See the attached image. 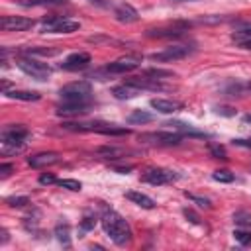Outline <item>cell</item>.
<instances>
[{
  "label": "cell",
  "mask_w": 251,
  "mask_h": 251,
  "mask_svg": "<svg viewBox=\"0 0 251 251\" xmlns=\"http://www.w3.org/2000/svg\"><path fill=\"white\" fill-rule=\"evenodd\" d=\"M100 224H102L104 233H106L116 245H127V243L131 241V227H129V224H127L118 212L106 210V212L102 214Z\"/></svg>",
  "instance_id": "obj_1"
},
{
  "label": "cell",
  "mask_w": 251,
  "mask_h": 251,
  "mask_svg": "<svg viewBox=\"0 0 251 251\" xmlns=\"http://www.w3.org/2000/svg\"><path fill=\"white\" fill-rule=\"evenodd\" d=\"M59 96L63 102L71 104H92V86L86 80H75L65 84L59 90Z\"/></svg>",
  "instance_id": "obj_2"
},
{
  "label": "cell",
  "mask_w": 251,
  "mask_h": 251,
  "mask_svg": "<svg viewBox=\"0 0 251 251\" xmlns=\"http://www.w3.org/2000/svg\"><path fill=\"white\" fill-rule=\"evenodd\" d=\"M29 137V129L22 124H10L2 129L0 133V139H2V147H4V153H16L24 147L25 139Z\"/></svg>",
  "instance_id": "obj_3"
},
{
  "label": "cell",
  "mask_w": 251,
  "mask_h": 251,
  "mask_svg": "<svg viewBox=\"0 0 251 251\" xmlns=\"http://www.w3.org/2000/svg\"><path fill=\"white\" fill-rule=\"evenodd\" d=\"M80 29V22L67 16H47L41 20V33H73Z\"/></svg>",
  "instance_id": "obj_4"
},
{
  "label": "cell",
  "mask_w": 251,
  "mask_h": 251,
  "mask_svg": "<svg viewBox=\"0 0 251 251\" xmlns=\"http://www.w3.org/2000/svg\"><path fill=\"white\" fill-rule=\"evenodd\" d=\"M16 65H18L20 71H24L25 75H29L35 80H47L51 76V73H53L47 63H41V61L33 59L31 55H20L16 59Z\"/></svg>",
  "instance_id": "obj_5"
},
{
  "label": "cell",
  "mask_w": 251,
  "mask_h": 251,
  "mask_svg": "<svg viewBox=\"0 0 251 251\" xmlns=\"http://www.w3.org/2000/svg\"><path fill=\"white\" fill-rule=\"evenodd\" d=\"M65 129H71V131H96V133H102V135H127L129 129L127 127H118L114 124H106V122H90V124H63Z\"/></svg>",
  "instance_id": "obj_6"
},
{
  "label": "cell",
  "mask_w": 251,
  "mask_h": 251,
  "mask_svg": "<svg viewBox=\"0 0 251 251\" xmlns=\"http://www.w3.org/2000/svg\"><path fill=\"white\" fill-rule=\"evenodd\" d=\"M180 175L176 171H171V169H163V167H151L147 169L143 175H141V180L143 182H149L153 186H161V184H169V182H175L178 180Z\"/></svg>",
  "instance_id": "obj_7"
},
{
  "label": "cell",
  "mask_w": 251,
  "mask_h": 251,
  "mask_svg": "<svg viewBox=\"0 0 251 251\" xmlns=\"http://www.w3.org/2000/svg\"><path fill=\"white\" fill-rule=\"evenodd\" d=\"M192 53V47L188 45H171V47H165L161 51H155L149 55L151 61H157V63H171V61H178V59H184Z\"/></svg>",
  "instance_id": "obj_8"
},
{
  "label": "cell",
  "mask_w": 251,
  "mask_h": 251,
  "mask_svg": "<svg viewBox=\"0 0 251 251\" xmlns=\"http://www.w3.org/2000/svg\"><path fill=\"white\" fill-rule=\"evenodd\" d=\"M182 133L178 131H151V133H143L139 135V141L143 143H151V145H176L182 141Z\"/></svg>",
  "instance_id": "obj_9"
},
{
  "label": "cell",
  "mask_w": 251,
  "mask_h": 251,
  "mask_svg": "<svg viewBox=\"0 0 251 251\" xmlns=\"http://www.w3.org/2000/svg\"><path fill=\"white\" fill-rule=\"evenodd\" d=\"M141 65V57L137 55H127V57H122V59H116L112 63H108L102 73H108V75H124V73H129L133 69H137Z\"/></svg>",
  "instance_id": "obj_10"
},
{
  "label": "cell",
  "mask_w": 251,
  "mask_h": 251,
  "mask_svg": "<svg viewBox=\"0 0 251 251\" xmlns=\"http://www.w3.org/2000/svg\"><path fill=\"white\" fill-rule=\"evenodd\" d=\"M33 25L35 22L24 16H4L0 20V27L4 31H25V29H31Z\"/></svg>",
  "instance_id": "obj_11"
},
{
  "label": "cell",
  "mask_w": 251,
  "mask_h": 251,
  "mask_svg": "<svg viewBox=\"0 0 251 251\" xmlns=\"http://www.w3.org/2000/svg\"><path fill=\"white\" fill-rule=\"evenodd\" d=\"M188 29V24L184 22H176L165 27H155V29H147V37H180L184 35V31Z\"/></svg>",
  "instance_id": "obj_12"
},
{
  "label": "cell",
  "mask_w": 251,
  "mask_h": 251,
  "mask_svg": "<svg viewBox=\"0 0 251 251\" xmlns=\"http://www.w3.org/2000/svg\"><path fill=\"white\" fill-rule=\"evenodd\" d=\"M88 65H90V55L88 53H73L61 63V69H65V71H82Z\"/></svg>",
  "instance_id": "obj_13"
},
{
  "label": "cell",
  "mask_w": 251,
  "mask_h": 251,
  "mask_svg": "<svg viewBox=\"0 0 251 251\" xmlns=\"http://www.w3.org/2000/svg\"><path fill=\"white\" fill-rule=\"evenodd\" d=\"M59 153L55 151H45V153H35L31 157H27V165L33 167V169H41V167H49V165H55L59 163Z\"/></svg>",
  "instance_id": "obj_14"
},
{
  "label": "cell",
  "mask_w": 251,
  "mask_h": 251,
  "mask_svg": "<svg viewBox=\"0 0 251 251\" xmlns=\"http://www.w3.org/2000/svg\"><path fill=\"white\" fill-rule=\"evenodd\" d=\"M114 16L120 24H135L139 20V12L131 6V4H118L116 10H114Z\"/></svg>",
  "instance_id": "obj_15"
},
{
  "label": "cell",
  "mask_w": 251,
  "mask_h": 251,
  "mask_svg": "<svg viewBox=\"0 0 251 251\" xmlns=\"http://www.w3.org/2000/svg\"><path fill=\"white\" fill-rule=\"evenodd\" d=\"M92 104H71V102H63L57 106V116H82L90 110Z\"/></svg>",
  "instance_id": "obj_16"
},
{
  "label": "cell",
  "mask_w": 251,
  "mask_h": 251,
  "mask_svg": "<svg viewBox=\"0 0 251 251\" xmlns=\"http://www.w3.org/2000/svg\"><path fill=\"white\" fill-rule=\"evenodd\" d=\"M112 94L118 98V100H129V98H135L141 94V88L129 84V82H124V84H118L112 88Z\"/></svg>",
  "instance_id": "obj_17"
},
{
  "label": "cell",
  "mask_w": 251,
  "mask_h": 251,
  "mask_svg": "<svg viewBox=\"0 0 251 251\" xmlns=\"http://www.w3.org/2000/svg\"><path fill=\"white\" fill-rule=\"evenodd\" d=\"M149 104H151V108H155L159 114H173V112H176V110L180 108L178 102L167 100V98H153Z\"/></svg>",
  "instance_id": "obj_18"
},
{
  "label": "cell",
  "mask_w": 251,
  "mask_h": 251,
  "mask_svg": "<svg viewBox=\"0 0 251 251\" xmlns=\"http://www.w3.org/2000/svg\"><path fill=\"white\" fill-rule=\"evenodd\" d=\"M126 198H127V200H131L133 204H137V206L145 208V210H153V208H155V200H153V198H149V196H147V194H143V192L129 190V192H126Z\"/></svg>",
  "instance_id": "obj_19"
},
{
  "label": "cell",
  "mask_w": 251,
  "mask_h": 251,
  "mask_svg": "<svg viewBox=\"0 0 251 251\" xmlns=\"http://www.w3.org/2000/svg\"><path fill=\"white\" fill-rule=\"evenodd\" d=\"M6 94V98H12V100H24V102H37L39 98H41V94L39 92H35V90H6L4 92Z\"/></svg>",
  "instance_id": "obj_20"
},
{
  "label": "cell",
  "mask_w": 251,
  "mask_h": 251,
  "mask_svg": "<svg viewBox=\"0 0 251 251\" xmlns=\"http://www.w3.org/2000/svg\"><path fill=\"white\" fill-rule=\"evenodd\" d=\"M167 126H171L175 131H178V133H182V135H192V137H208L204 131L194 129L190 124H184V122H171V124H167Z\"/></svg>",
  "instance_id": "obj_21"
},
{
  "label": "cell",
  "mask_w": 251,
  "mask_h": 251,
  "mask_svg": "<svg viewBox=\"0 0 251 251\" xmlns=\"http://www.w3.org/2000/svg\"><path fill=\"white\" fill-rule=\"evenodd\" d=\"M55 237H57L59 243H63L65 247H69L71 245V226L67 222H59L55 226Z\"/></svg>",
  "instance_id": "obj_22"
},
{
  "label": "cell",
  "mask_w": 251,
  "mask_h": 251,
  "mask_svg": "<svg viewBox=\"0 0 251 251\" xmlns=\"http://www.w3.org/2000/svg\"><path fill=\"white\" fill-rule=\"evenodd\" d=\"M153 114L145 112V110H133L129 116H127V124H147V122H153Z\"/></svg>",
  "instance_id": "obj_23"
},
{
  "label": "cell",
  "mask_w": 251,
  "mask_h": 251,
  "mask_svg": "<svg viewBox=\"0 0 251 251\" xmlns=\"http://www.w3.org/2000/svg\"><path fill=\"white\" fill-rule=\"evenodd\" d=\"M98 155H102L104 159H122L124 155H127V149H118V147H100L96 151Z\"/></svg>",
  "instance_id": "obj_24"
},
{
  "label": "cell",
  "mask_w": 251,
  "mask_h": 251,
  "mask_svg": "<svg viewBox=\"0 0 251 251\" xmlns=\"http://www.w3.org/2000/svg\"><path fill=\"white\" fill-rule=\"evenodd\" d=\"M67 0H18L20 6H25V8H33V6H59V4H65Z\"/></svg>",
  "instance_id": "obj_25"
},
{
  "label": "cell",
  "mask_w": 251,
  "mask_h": 251,
  "mask_svg": "<svg viewBox=\"0 0 251 251\" xmlns=\"http://www.w3.org/2000/svg\"><path fill=\"white\" fill-rule=\"evenodd\" d=\"M94 226H96V216L92 212H84V216L80 220V226H78V231L80 233H86V231L94 229Z\"/></svg>",
  "instance_id": "obj_26"
},
{
  "label": "cell",
  "mask_w": 251,
  "mask_h": 251,
  "mask_svg": "<svg viewBox=\"0 0 251 251\" xmlns=\"http://www.w3.org/2000/svg\"><path fill=\"white\" fill-rule=\"evenodd\" d=\"M59 49H45V47H27L24 49V55H41V57H51V55H57Z\"/></svg>",
  "instance_id": "obj_27"
},
{
  "label": "cell",
  "mask_w": 251,
  "mask_h": 251,
  "mask_svg": "<svg viewBox=\"0 0 251 251\" xmlns=\"http://www.w3.org/2000/svg\"><path fill=\"white\" fill-rule=\"evenodd\" d=\"M212 178L214 180H218V182H233V173H229L227 169H218V171H214L212 173Z\"/></svg>",
  "instance_id": "obj_28"
},
{
  "label": "cell",
  "mask_w": 251,
  "mask_h": 251,
  "mask_svg": "<svg viewBox=\"0 0 251 251\" xmlns=\"http://www.w3.org/2000/svg\"><path fill=\"white\" fill-rule=\"evenodd\" d=\"M233 239L237 241V243H241V245H249L251 243V231H247V229H233Z\"/></svg>",
  "instance_id": "obj_29"
},
{
  "label": "cell",
  "mask_w": 251,
  "mask_h": 251,
  "mask_svg": "<svg viewBox=\"0 0 251 251\" xmlns=\"http://www.w3.org/2000/svg\"><path fill=\"white\" fill-rule=\"evenodd\" d=\"M57 184L61 188H67V190H73V192H78L82 188V184L78 180H75V178H63V180H57Z\"/></svg>",
  "instance_id": "obj_30"
},
{
  "label": "cell",
  "mask_w": 251,
  "mask_h": 251,
  "mask_svg": "<svg viewBox=\"0 0 251 251\" xmlns=\"http://www.w3.org/2000/svg\"><path fill=\"white\" fill-rule=\"evenodd\" d=\"M184 196H186L190 202H194L196 206H200V208H212V202H210V198H204V196H196V194H190V192H184Z\"/></svg>",
  "instance_id": "obj_31"
},
{
  "label": "cell",
  "mask_w": 251,
  "mask_h": 251,
  "mask_svg": "<svg viewBox=\"0 0 251 251\" xmlns=\"http://www.w3.org/2000/svg\"><path fill=\"white\" fill-rule=\"evenodd\" d=\"M6 204L12 208H22V206L29 204V198L27 196H10V198H6Z\"/></svg>",
  "instance_id": "obj_32"
},
{
  "label": "cell",
  "mask_w": 251,
  "mask_h": 251,
  "mask_svg": "<svg viewBox=\"0 0 251 251\" xmlns=\"http://www.w3.org/2000/svg\"><path fill=\"white\" fill-rule=\"evenodd\" d=\"M208 149H210V153H212L216 159H227V153H226V149H224L222 145H218V143H208Z\"/></svg>",
  "instance_id": "obj_33"
},
{
  "label": "cell",
  "mask_w": 251,
  "mask_h": 251,
  "mask_svg": "<svg viewBox=\"0 0 251 251\" xmlns=\"http://www.w3.org/2000/svg\"><path fill=\"white\" fill-rule=\"evenodd\" d=\"M145 75H149V76H153V78L173 76V73H171V71H161V69H147V71H145Z\"/></svg>",
  "instance_id": "obj_34"
},
{
  "label": "cell",
  "mask_w": 251,
  "mask_h": 251,
  "mask_svg": "<svg viewBox=\"0 0 251 251\" xmlns=\"http://www.w3.org/2000/svg\"><path fill=\"white\" fill-rule=\"evenodd\" d=\"M53 182H57V178H55L51 173H43V175L39 176V184H53Z\"/></svg>",
  "instance_id": "obj_35"
},
{
  "label": "cell",
  "mask_w": 251,
  "mask_h": 251,
  "mask_svg": "<svg viewBox=\"0 0 251 251\" xmlns=\"http://www.w3.org/2000/svg\"><path fill=\"white\" fill-rule=\"evenodd\" d=\"M216 112L222 114V116H235V110L229 108V106H216Z\"/></svg>",
  "instance_id": "obj_36"
},
{
  "label": "cell",
  "mask_w": 251,
  "mask_h": 251,
  "mask_svg": "<svg viewBox=\"0 0 251 251\" xmlns=\"http://www.w3.org/2000/svg\"><path fill=\"white\" fill-rule=\"evenodd\" d=\"M182 214H184V216H186V220H190L192 224H200V218H198V216H196V214H194L192 210L184 208V210H182Z\"/></svg>",
  "instance_id": "obj_37"
},
{
  "label": "cell",
  "mask_w": 251,
  "mask_h": 251,
  "mask_svg": "<svg viewBox=\"0 0 251 251\" xmlns=\"http://www.w3.org/2000/svg\"><path fill=\"white\" fill-rule=\"evenodd\" d=\"M12 171H14V167H12V165H8V163H2V165H0V175H2V178H6Z\"/></svg>",
  "instance_id": "obj_38"
},
{
  "label": "cell",
  "mask_w": 251,
  "mask_h": 251,
  "mask_svg": "<svg viewBox=\"0 0 251 251\" xmlns=\"http://www.w3.org/2000/svg\"><path fill=\"white\" fill-rule=\"evenodd\" d=\"M233 145H239V147H251V139H233Z\"/></svg>",
  "instance_id": "obj_39"
},
{
  "label": "cell",
  "mask_w": 251,
  "mask_h": 251,
  "mask_svg": "<svg viewBox=\"0 0 251 251\" xmlns=\"http://www.w3.org/2000/svg\"><path fill=\"white\" fill-rule=\"evenodd\" d=\"M237 45H239L241 49H247V51H251V37H249V39H245V41H239Z\"/></svg>",
  "instance_id": "obj_40"
},
{
  "label": "cell",
  "mask_w": 251,
  "mask_h": 251,
  "mask_svg": "<svg viewBox=\"0 0 251 251\" xmlns=\"http://www.w3.org/2000/svg\"><path fill=\"white\" fill-rule=\"evenodd\" d=\"M8 241V233H6V229H2V243H6Z\"/></svg>",
  "instance_id": "obj_41"
},
{
  "label": "cell",
  "mask_w": 251,
  "mask_h": 251,
  "mask_svg": "<svg viewBox=\"0 0 251 251\" xmlns=\"http://www.w3.org/2000/svg\"><path fill=\"white\" fill-rule=\"evenodd\" d=\"M243 122H245V124H251V114H245V116H243Z\"/></svg>",
  "instance_id": "obj_42"
},
{
  "label": "cell",
  "mask_w": 251,
  "mask_h": 251,
  "mask_svg": "<svg viewBox=\"0 0 251 251\" xmlns=\"http://www.w3.org/2000/svg\"><path fill=\"white\" fill-rule=\"evenodd\" d=\"M90 2H94V4H98V6H106V0H90Z\"/></svg>",
  "instance_id": "obj_43"
},
{
  "label": "cell",
  "mask_w": 251,
  "mask_h": 251,
  "mask_svg": "<svg viewBox=\"0 0 251 251\" xmlns=\"http://www.w3.org/2000/svg\"><path fill=\"white\" fill-rule=\"evenodd\" d=\"M180 2H186V0H180ZM188 2H192V0H188Z\"/></svg>",
  "instance_id": "obj_44"
}]
</instances>
